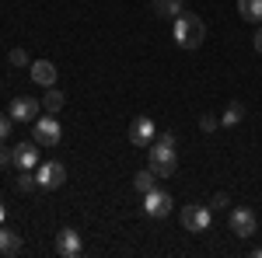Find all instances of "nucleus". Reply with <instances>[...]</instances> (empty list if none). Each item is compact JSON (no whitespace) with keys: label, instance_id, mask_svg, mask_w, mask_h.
Returning <instances> with one entry per match:
<instances>
[{"label":"nucleus","instance_id":"a211bd4d","mask_svg":"<svg viewBox=\"0 0 262 258\" xmlns=\"http://www.w3.org/2000/svg\"><path fill=\"white\" fill-rule=\"evenodd\" d=\"M63 105H67V98H63L60 91H49V95H46V98H42V108H46V112H53V115H56V112H60Z\"/></svg>","mask_w":262,"mask_h":258},{"label":"nucleus","instance_id":"a878e982","mask_svg":"<svg viewBox=\"0 0 262 258\" xmlns=\"http://www.w3.org/2000/svg\"><path fill=\"white\" fill-rule=\"evenodd\" d=\"M4 217H7V209H4V202H0V223H4Z\"/></svg>","mask_w":262,"mask_h":258},{"label":"nucleus","instance_id":"dca6fc26","mask_svg":"<svg viewBox=\"0 0 262 258\" xmlns=\"http://www.w3.org/2000/svg\"><path fill=\"white\" fill-rule=\"evenodd\" d=\"M242 119H245V108L238 105V101H231V105H227V112H224V119H221V126H227V129H234V126H238Z\"/></svg>","mask_w":262,"mask_h":258},{"label":"nucleus","instance_id":"6e6552de","mask_svg":"<svg viewBox=\"0 0 262 258\" xmlns=\"http://www.w3.org/2000/svg\"><path fill=\"white\" fill-rule=\"evenodd\" d=\"M158 139V126H154V119H147V115H140V119H133V126H129V143L133 147H150Z\"/></svg>","mask_w":262,"mask_h":258},{"label":"nucleus","instance_id":"b1692460","mask_svg":"<svg viewBox=\"0 0 262 258\" xmlns=\"http://www.w3.org/2000/svg\"><path fill=\"white\" fill-rule=\"evenodd\" d=\"M11 126H14V119H11V115H0V143L7 139V133H11Z\"/></svg>","mask_w":262,"mask_h":258},{"label":"nucleus","instance_id":"423d86ee","mask_svg":"<svg viewBox=\"0 0 262 258\" xmlns=\"http://www.w3.org/2000/svg\"><path fill=\"white\" fill-rule=\"evenodd\" d=\"M231 234L234 238H252L255 230H259V217L248 209V206H238V209H231Z\"/></svg>","mask_w":262,"mask_h":258},{"label":"nucleus","instance_id":"9b49d317","mask_svg":"<svg viewBox=\"0 0 262 258\" xmlns=\"http://www.w3.org/2000/svg\"><path fill=\"white\" fill-rule=\"evenodd\" d=\"M39 164V143L32 139V143H18L14 147V168L18 171H32Z\"/></svg>","mask_w":262,"mask_h":258},{"label":"nucleus","instance_id":"2eb2a0df","mask_svg":"<svg viewBox=\"0 0 262 258\" xmlns=\"http://www.w3.org/2000/svg\"><path fill=\"white\" fill-rule=\"evenodd\" d=\"M238 14L245 21H255L259 25L262 21V0H238Z\"/></svg>","mask_w":262,"mask_h":258},{"label":"nucleus","instance_id":"f8f14e48","mask_svg":"<svg viewBox=\"0 0 262 258\" xmlns=\"http://www.w3.org/2000/svg\"><path fill=\"white\" fill-rule=\"evenodd\" d=\"M28 74H32V80H35V84H42V87H53V84H56V77H60V74H56V66H53L49 60H35Z\"/></svg>","mask_w":262,"mask_h":258},{"label":"nucleus","instance_id":"393cba45","mask_svg":"<svg viewBox=\"0 0 262 258\" xmlns=\"http://www.w3.org/2000/svg\"><path fill=\"white\" fill-rule=\"evenodd\" d=\"M252 45H255V53H262V21H259V32H255V39H252Z\"/></svg>","mask_w":262,"mask_h":258},{"label":"nucleus","instance_id":"6ab92c4d","mask_svg":"<svg viewBox=\"0 0 262 258\" xmlns=\"http://www.w3.org/2000/svg\"><path fill=\"white\" fill-rule=\"evenodd\" d=\"M7 63H11V66H32L25 49H11V53H7Z\"/></svg>","mask_w":262,"mask_h":258},{"label":"nucleus","instance_id":"f3484780","mask_svg":"<svg viewBox=\"0 0 262 258\" xmlns=\"http://www.w3.org/2000/svg\"><path fill=\"white\" fill-rule=\"evenodd\" d=\"M154 181H158V175H154L150 168H143V171H137L133 185H137V192H150V189H154Z\"/></svg>","mask_w":262,"mask_h":258},{"label":"nucleus","instance_id":"5701e85b","mask_svg":"<svg viewBox=\"0 0 262 258\" xmlns=\"http://www.w3.org/2000/svg\"><path fill=\"white\" fill-rule=\"evenodd\" d=\"M227 206H231L227 192H217V196H213V202H210V209H227Z\"/></svg>","mask_w":262,"mask_h":258},{"label":"nucleus","instance_id":"412c9836","mask_svg":"<svg viewBox=\"0 0 262 258\" xmlns=\"http://www.w3.org/2000/svg\"><path fill=\"white\" fill-rule=\"evenodd\" d=\"M217 126H221V119H217V115H210V112H206V115H200V129H203V133H213Z\"/></svg>","mask_w":262,"mask_h":258},{"label":"nucleus","instance_id":"0eeeda50","mask_svg":"<svg viewBox=\"0 0 262 258\" xmlns=\"http://www.w3.org/2000/svg\"><path fill=\"white\" fill-rule=\"evenodd\" d=\"M35 181H39V189L53 192V189H60L63 181H67V168H63L60 160H46V164H39V171H35Z\"/></svg>","mask_w":262,"mask_h":258},{"label":"nucleus","instance_id":"39448f33","mask_svg":"<svg viewBox=\"0 0 262 258\" xmlns=\"http://www.w3.org/2000/svg\"><path fill=\"white\" fill-rule=\"evenodd\" d=\"M175 209V199H171V192H164V189H150V192H143V213L147 217H154V220H161V217H168Z\"/></svg>","mask_w":262,"mask_h":258},{"label":"nucleus","instance_id":"4be33fe9","mask_svg":"<svg viewBox=\"0 0 262 258\" xmlns=\"http://www.w3.org/2000/svg\"><path fill=\"white\" fill-rule=\"evenodd\" d=\"M11 164H14V150L0 143V168H11Z\"/></svg>","mask_w":262,"mask_h":258},{"label":"nucleus","instance_id":"ddd939ff","mask_svg":"<svg viewBox=\"0 0 262 258\" xmlns=\"http://www.w3.org/2000/svg\"><path fill=\"white\" fill-rule=\"evenodd\" d=\"M150 11H154L158 18H179L182 11H185V4H182V0H154Z\"/></svg>","mask_w":262,"mask_h":258},{"label":"nucleus","instance_id":"4468645a","mask_svg":"<svg viewBox=\"0 0 262 258\" xmlns=\"http://www.w3.org/2000/svg\"><path fill=\"white\" fill-rule=\"evenodd\" d=\"M18 251H21V238L14 230L0 227V255H18Z\"/></svg>","mask_w":262,"mask_h":258},{"label":"nucleus","instance_id":"7ed1b4c3","mask_svg":"<svg viewBox=\"0 0 262 258\" xmlns=\"http://www.w3.org/2000/svg\"><path fill=\"white\" fill-rule=\"evenodd\" d=\"M32 139H35L39 147H60L63 126L56 122V115H53V112H49V115H39V119L32 122Z\"/></svg>","mask_w":262,"mask_h":258},{"label":"nucleus","instance_id":"1a4fd4ad","mask_svg":"<svg viewBox=\"0 0 262 258\" xmlns=\"http://www.w3.org/2000/svg\"><path fill=\"white\" fill-rule=\"evenodd\" d=\"M56 251H60L63 258H77L84 251L81 234H77V230H70V227H63L60 234H56Z\"/></svg>","mask_w":262,"mask_h":258},{"label":"nucleus","instance_id":"9d476101","mask_svg":"<svg viewBox=\"0 0 262 258\" xmlns=\"http://www.w3.org/2000/svg\"><path fill=\"white\" fill-rule=\"evenodd\" d=\"M7 115H11L14 122H35L39 119V101L35 98H14Z\"/></svg>","mask_w":262,"mask_h":258},{"label":"nucleus","instance_id":"f03ea898","mask_svg":"<svg viewBox=\"0 0 262 258\" xmlns=\"http://www.w3.org/2000/svg\"><path fill=\"white\" fill-rule=\"evenodd\" d=\"M175 42H179V49H200L206 42V25H203L200 14H185L182 11L175 18Z\"/></svg>","mask_w":262,"mask_h":258},{"label":"nucleus","instance_id":"f257e3e1","mask_svg":"<svg viewBox=\"0 0 262 258\" xmlns=\"http://www.w3.org/2000/svg\"><path fill=\"white\" fill-rule=\"evenodd\" d=\"M175 147H179V143H175V133H161V136L147 147V154H150V171H154L158 178H171V175L179 171V150H175Z\"/></svg>","mask_w":262,"mask_h":258},{"label":"nucleus","instance_id":"20e7f679","mask_svg":"<svg viewBox=\"0 0 262 258\" xmlns=\"http://www.w3.org/2000/svg\"><path fill=\"white\" fill-rule=\"evenodd\" d=\"M182 227L192 230V234L210 230V227H213V209H210V206H200V202L185 206V209H182Z\"/></svg>","mask_w":262,"mask_h":258},{"label":"nucleus","instance_id":"aec40b11","mask_svg":"<svg viewBox=\"0 0 262 258\" xmlns=\"http://www.w3.org/2000/svg\"><path fill=\"white\" fill-rule=\"evenodd\" d=\"M35 185H39V181H35L32 171H21V175H18V189H21V192H32Z\"/></svg>","mask_w":262,"mask_h":258}]
</instances>
